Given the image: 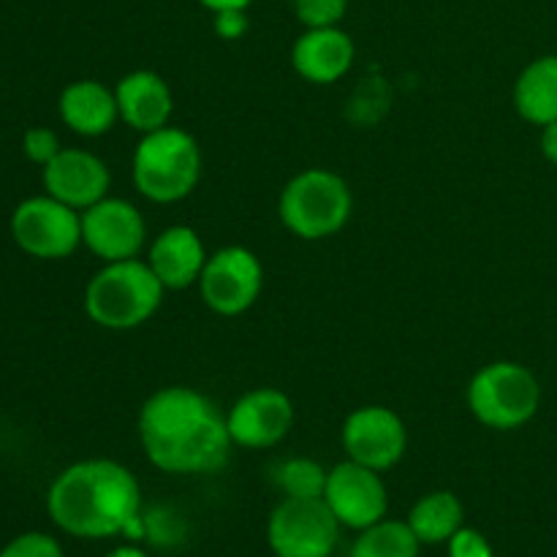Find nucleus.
Instances as JSON below:
<instances>
[{"label": "nucleus", "instance_id": "obj_1", "mask_svg": "<svg viewBox=\"0 0 557 557\" xmlns=\"http://www.w3.org/2000/svg\"><path fill=\"white\" fill-rule=\"evenodd\" d=\"M136 428L150 466L174 476L218 473L234 449L226 413L194 386L177 384L152 392Z\"/></svg>", "mask_w": 557, "mask_h": 557}, {"label": "nucleus", "instance_id": "obj_2", "mask_svg": "<svg viewBox=\"0 0 557 557\" xmlns=\"http://www.w3.org/2000/svg\"><path fill=\"white\" fill-rule=\"evenodd\" d=\"M54 525L74 539L145 533L139 479L117 460H82L58 473L47 493Z\"/></svg>", "mask_w": 557, "mask_h": 557}, {"label": "nucleus", "instance_id": "obj_3", "mask_svg": "<svg viewBox=\"0 0 557 557\" xmlns=\"http://www.w3.org/2000/svg\"><path fill=\"white\" fill-rule=\"evenodd\" d=\"M163 283L147 259L109 261L85 288V313L103 330L128 332L147 324L163 302Z\"/></svg>", "mask_w": 557, "mask_h": 557}, {"label": "nucleus", "instance_id": "obj_4", "mask_svg": "<svg viewBox=\"0 0 557 557\" xmlns=\"http://www.w3.org/2000/svg\"><path fill=\"white\" fill-rule=\"evenodd\" d=\"M201 147L194 134L177 125L141 134L131 161L134 185L156 205H174L188 199L201 180Z\"/></svg>", "mask_w": 557, "mask_h": 557}, {"label": "nucleus", "instance_id": "obj_5", "mask_svg": "<svg viewBox=\"0 0 557 557\" xmlns=\"http://www.w3.org/2000/svg\"><path fill=\"white\" fill-rule=\"evenodd\" d=\"M354 212V194L346 177L332 169H302L277 199V218L299 239L319 243L346 228Z\"/></svg>", "mask_w": 557, "mask_h": 557}, {"label": "nucleus", "instance_id": "obj_6", "mask_svg": "<svg viewBox=\"0 0 557 557\" xmlns=\"http://www.w3.org/2000/svg\"><path fill=\"white\" fill-rule=\"evenodd\" d=\"M466 403L479 424L498 433H511L531 422L542 408V384L536 373L520 362L484 364L468 381Z\"/></svg>", "mask_w": 557, "mask_h": 557}, {"label": "nucleus", "instance_id": "obj_7", "mask_svg": "<svg viewBox=\"0 0 557 557\" xmlns=\"http://www.w3.org/2000/svg\"><path fill=\"white\" fill-rule=\"evenodd\" d=\"M341 531L324 498H283L267 520V544L275 557H332Z\"/></svg>", "mask_w": 557, "mask_h": 557}, {"label": "nucleus", "instance_id": "obj_8", "mask_svg": "<svg viewBox=\"0 0 557 557\" xmlns=\"http://www.w3.org/2000/svg\"><path fill=\"white\" fill-rule=\"evenodd\" d=\"M11 237L33 259H69L82 245V212L49 194L30 196L11 215Z\"/></svg>", "mask_w": 557, "mask_h": 557}, {"label": "nucleus", "instance_id": "obj_9", "mask_svg": "<svg viewBox=\"0 0 557 557\" xmlns=\"http://www.w3.org/2000/svg\"><path fill=\"white\" fill-rule=\"evenodd\" d=\"M264 288V267L245 245H226L210 253L199 277V294L218 315H243Z\"/></svg>", "mask_w": 557, "mask_h": 557}, {"label": "nucleus", "instance_id": "obj_10", "mask_svg": "<svg viewBox=\"0 0 557 557\" xmlns=\"http://www.w3.org/2000/svg\"><path fill=\"white\" fill-rule=\"evenodd\" d=\"M341 444L348 460L373 471H392L408 451V428L397 411L386 406H362L343 422Z\"/></svg>", "mask_w": 557, "mask_h": 557}, {"label": "nucleus", "instance_id": "obj_11", "mask_svg": "<svg viewBox=\"0 0 557 557\" xmlns=\"http://www.w3.org/2000/svg\"><path fill=\"white\" fill-rule=\"evenodd\" d=\"M82 245L103 264L139 259L147 245L145 215L128 199L107 196L82 210Z\"/></svg>", "mask_w": 557, "mask_h": 557}, {"label": "nucleus", "instance_id": "obj_12", "mask_svg": "<svg viewBox=\"0 0 557 557\" xmlns=\"http://www.w3.org/2000/svg\"><path fill=\"white\" fill-rule=\"evenodd\" d=\"M324 500L337 522L357 533L381 522L389 511V490H386L381 473L368 466H359L348 457L330 468Z\"/></svg>", "mask_w": 557, "mask_h": 557}, {"label": "nucleus", "instance_id": "obj_13", "mask_svg": "<svg viewBox=\"0 0 557 557\" xmlns=\"http://www.w3.org/2000/svg\"><path fill=\"white\" fill-rule=\"evenodd\" d=\"M226 428L234 446L270 449L281 444L294 428V403L275 386H256L245 392L226 411Z\"/></svg>", "mask_w": 557, "mask_h": 557}, {"label": "nucleus", "instance_id": "obj_14", "mask_svg": "<svg viewBox=\"0 0 557 557\" xmlns=\"http://www.w3.org/2000/svg\"><path fill=\"white\" fill-rule=\"evenodd\" d=\"M44 190L74 210H87L96 201L107 199L112 172L107 161L82 147H63L47 166L41 169Z\"/></svg>", "mask_w": 557, "mask_h": 557}, {"label": "nucleus", "instance_id": "obj_15", "mask_svg": "<svg viewBox=\"0 0 557 557\" xmlns=\"http://www.w3.org/2000/svg\"><path fill=\"white\" fill-rule=\"evenodd\" d=\"M207 253L199 232L190 226H169L150 243L147 250V264L156 272L158 281L166 292H183V288L199 286V277L205 272Z\"/></svg>", "mask_w": 557, "mask_h": 557}, {"label": "nucleus", "instance_id": "obj_16", "mask_svg": "<svg viewBox=\"0 0 557 557\" xmlns=\"http://www.w3.org/2000/svg\"><path fill=\"white\" fill-rule=\"evenodd\" d=\"M357 47L341 27H308L292 47V65L310 85H335L351 71Z\"/></svg>", "mask_w": 557, "mask_h": 557}, {"label": "nucleus", "instance_id": "obj_17", "mask_svg": "<svg viewBox=\"0 0 557 557\" xmlns=\"http://www.w3.org/2000/svg\"><path fill=\"white\" fill-rule=\"evenodd\" d=\"M120 120L139 134L163 128L172 123L174 96L169 82L156 71H131L114 87Z\"/></svg>", "mask_w": 557, "mask_h": 557}, {"label": "nucleus", "instance_id": "obj_18", "mask_svg": "<svg viewBox=\"0 0 557 557\" xmlns=\"http://www.w3.org/2000/svg\"><path fill=\"white\" fill-rule=\"evenodd\" d=\"M60 120L69 125L74 134L96 139L109 134L120 120L117 96L98 79H76L60 92L58 101Z\"/></svg>", "mask_w": 557, "mask_h": 557}, {"label": "nucleus", "instance_id": "obj_19", "mask_svg": "<svg viewBox=\"0 0 557 557\" xmlns=\"http://www.w3.org/2000/svg\"><path fill=\"white\" fill-rule=\"evenodd\" d=\"M517 114L525 123L544 125L557 120V54H542L520 71L511 90Z\"/></svg>", "mask_w": 557, "mask_h": 557}, {"label": "nucleus", "instance_id": "obj_20", "mask_svg": "<svg viewBox=\"0 0 557 557\" xmlns=\"http://www.w3.org/2000/svg\"><path fill=\"white\" fill-rule=\"evenodd\" d=\"M406 522L422 544H446L466 525V509L455 493L435 490L411 506Z\"/></svg>", "mask_w": 557, "mask_h": 557}, {"label": "nucleus", "instance_id": "obj_21", "mask_svg": "<svg viewBox=\"0 0 557 557\" xmlns=\"http://www.w3.org/2000/svg\"><path fill=\"white\" fill-rule=\"evenodd\" d=\"M419 553H422V542L411 531V525L406 520L384 517L375 525L359 531L348 557H419Z\"/></svg>", "mask_w": 557, "mask_h": 557}, {"label": "nucleus", "instance_id": "obj_22", "mask_svg": "<svg viewBox=\"0 0 557 557\" xmlns=\"http://www.w3.org/2000/svg\"><path fill=\"white\" fill-rule=\"evenodd\" d=\"M326 471L310 457H288L275 468V484L283 498H324Z\"/></svg>", "mask_w": 557, "mask_h": 557}, {"label": "nucleus", "instance_id": "obj_23", "mask_svg": "<svg viewBox=\"0 0 557 557\" xmlns=\"http://www.w3.org/2000/svg\"><path fill=\"white\" fill-rule=\"evenodd\" d=\"M297 20L305 27H335L348 11V0H294Z\"/></svg>", "mask_w": 557, "mask_h": 557}, {"label": "nucleus", "instance_id": "obj_24", "mask_svg": "<svg viewBox=\"0 0 557 557\" xmlns=\"http://www.w3.org/2000/svg\"><path fill=\"white\" fill-rule=\"evenodd\" d=\"M0 557H65V555L58 539L41 531H30L11 539V542L0 549Z\"/></svg>", "mask_w": 557, "mask_h": 557}, {"label": "nucleus", "instance_id": "obj_25", "mask_svg": "<svg viewBox=\"0 0 557 557\" xmlns=\"http://www.w3.org/2000/svg\"><path fill=\"white\" fill-rule=\"evenodd\" d=\"M60 150H63V147H60L58 134H54L52 128H30L22 136V152L27 156V161L38 163L41 169L47 166Z\"/></svg>", "mask_w": 557, "mask_h": 557}, {"label": "nucleus", "instance_id": "obj_26", "mask_svg": "<svg viewBox=\"0 0 557 557\" xmlns=\"http://www.w3.org/2000/svg\"><path fill=\"white\" fill-rule=\"evenodd\" d=\"M446 553H449V557H495L493 544L484 539V533L466 525L446 542Z\"/></svg>", "mask_w": 557, "mask_h": 557}, {"label": "nucleus", "instance_id": "obj_27", "mask_svg": "<svg viewBox=\"0 0 557 557\" xmlns=\"http://www.w3.org/2000/svg\"><path fill=\"white\" fill-rule=\"evenodd\" d=\"M145 536L156 547H169V544L180 542L183 525L177 520H172V515H166V511H152L150 517H145Z\"/></svg>", "mask_w": 557, "mask_h": 557}, {"label": "nucleus", "instance_id": "obj_28", "mask_svg": "<svg viewBox=\"0 0 557 557\" xmlns=\"http://www.w3.org/2000/svg\"><path fill=\"white\" fill-rule=\"evenodd\" d=\"M212 25H215V33L221 38H226V41H237V38H243L245 33H248V14H245V9L215 11Z\"/></svg>", "mask_w": 557, "mask_h": 557}, {"label": "nucleus", "instance_id": "obj_29", "mask_svg": "<svg viewBox=\"0 0 557 557\" xmlns=\"http://www.w3.org/2000/svg\"><path fill=\"white\" fill-rule=\"evenodd\" d=\"M539 150H542V156L547 158V161L553 163V166H557V120H555V123L544 125V128H542Z\"/></svg>", "mask_w": 557, "mask_h": 557}, {"label": "nucleus", "instance_id": "obj_30", "mask_svg": "<svg viewBox=\"0 0 557 557\" xmlns=\"http://www.w3.org/2000/svg\"><path fill=\"white\" fill-rule=\"evenodd\" d=\"M201 5H205V9H210L212 14H215V11H226V9H245L248 11V5L253 3V0H199Z\"/></svg>", "mask_w": 557, "mask_h": 557}, {"label": "nucleus", "instance_id": "obj_31", "mask_svg": "<svg viewBox=\"0 0 557 557\" xmlns=\"http://www.w3.org/2000/svg\"><path fill=\"white\" fill-rule=\"evenodd\" d=\"M103 557H150V553H145L141 547H134V544H125V547L112 549V553Z\"/></svg>", "mask_w": 557, "mask_h": 557}]
</instances>
